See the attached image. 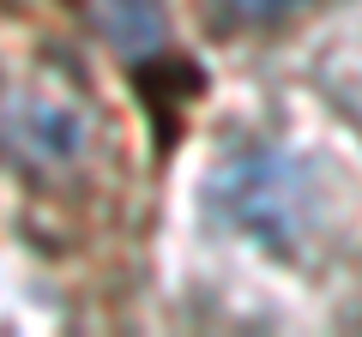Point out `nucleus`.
Listing matches in <instances>:
<instances>
[{
	"label": "nucleus",
	"mask_w": 362,
	"mask_h": 337,
	"mask_svg": "<svg viewBox=\"0 0 362 337\" xmlns=\"http://www.w3.org/2000/svg\"><path fill=\"white\" fill-rule=\"evenodd\" d=\"M230 18H247V25H272V18L296 13V6H308V0H218Z\"/></svg>",
	"instance_id": "1"
}]
</instances>
